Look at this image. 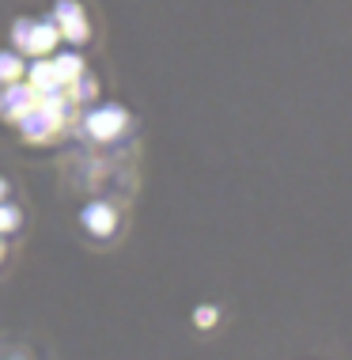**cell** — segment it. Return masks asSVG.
I'll return each instance as SVG.
<instances>
[{
	"label": "cell",
	"instance_id": "cell-1",
	"mask_svg": "<svg viewBox=\"0 0 352 360\" xmlns=\"http://www.w3.org/2000/svg\"><path fill=\"white\" fill-rule=\"evenodd\" d=\"M61 42V31H57L53 15L50 19H15L12 23V46L23 50L27 57H46L53 46Z\"/></svg>",
	"mask_w": 352,
	"mask_h": 360
},
{
	"label": "cell",
	"instance_id": "cell-2",
	"mask_svg": "<svg viewBox=\"0 0 352 360\" xmlns=\"http://www.w3.org/2000/svg\"><path fill=\"white\" fill-rule=\"evenodd\" d=\"M125 125H129V114H125L117 103L95 106V110L84 114V133L91 141H114V137H122Z\"/></svg>",
	"mask_w": 352,
	"mask_h": 360
},
{
	"label": "cell",
	"instance_id": "cell-3",
	"mask_svg": "<svg viewBox=\"0 0 352 360\" xmlns=\"http://www.w3.org/2000/svg\"><path fill=\"white\" fill-rule=\"evenodd\" d=\"M53 23H57V31H61L65 42H72V46H84L87 34H91L87 15H84V8L76 4V0H57L53 4Z\"/></svg>",
	"mask_w": 352,
	"mask_h": 360
},
{
	"label": "cell",
	"instance_id": "cell-4",
	"mask_svg": "<svg viewBox=\"0 0 352 360\" xmlns=\"http://www.w3.org/2000/svg\"><path fill=\"white\" fill-rule=\"evenodd\" d=\"M31 106H38V91L31 84H4V91H0V118H12L19 122Z\"/></svg>",
	"mask_w": 352,
	"mask_h": 360
},
{
	"label": "cell",
	"instance_id": "cell-5",
	"mask_svg": "<svg viewBox=\"0 0 352 360\" xmlns=\"http://www.w3.org/2000/svg\"><path fill=\"white\" fill-rule=\"evenodd\" d=\"M57 129H61V122H57L53 114H46L42 106H31V110L19 118V133H23L27 141H50Z\"/></svg>",
	"mask_w": 352,
	"mask_h": 360
},
{
	"label": "cell",
	"instance_id": "cell-6",
	"mask_svg": "<svg viewBox=\"0 0 352 360\" xmlns=\"http://www.w3.org/2000/svg\"><path fill=\"white\" fill-rule=\"evenodd\" d=\"M80 220H84V228L91 231V236H99V239H103V236H110V231L117 228V212L106 205V201H91V205L84 209V217H80Z\"/></svg>",
	"mask_w": 352,
	"mask_h": 360
},
{
	"label": "cell",
	"instance_id": "cell-7",
	"mask_svg": "<svg viewBox=\"0 0 352 360\" xmlns=\"http://www.w3.org/2000/svg\"><path fill=\"white\" fill-rule=\"evenodd\" d=\"M27 84H31L38 95L61 91V80H57V69H53V61H46V57H34V61L27 65Z\"/></svg>",
	"mask_w": 352,
	"mask_h": 360
},
{
	"label": "cell",
	"instance_id": "cell-8",
	"mask_svg": "<svg viewBox=\"0 0 352 360\" xmlns=\"http://www.w3.org/2000/svg\"><path fill=\"white\" fill-rule=\"evenodd\" d=\"M53 69H57V80H61V87H65V84H72L76 76L84 72V57L80 53H57Z\"/></svg>",
	"mask_w": 352,
	"mask_h": 360
},
{
	"label": "cell",
	"instance_id": "cell-9",
	"mask_svg": "<svg viewBox=\"0 0 352 360\" xmlns=\"http://www.w3.org/2000/svg\"><path fill=\"white\" fill-rule=\"evenodd\" d=\"M65 87H68V99H76V103H91L95 95H99V84H95V76L87 72V69L76 76L72 84H65Z\"/></svg>",
	"mask_w": 352,
	"mask_h": 360
},
{
	"label": "cell",
	"instance_id": "cell-10",
	"mask_svg": "<svg viewBox=\"0 0 352 360\" xmlns=\"http://www.w3.org/2000/svg\"><path fill=\"white\" fill-rule=\"evenodd\" d=\"M23 72H27L23 57H19L15 50H0V84H15Z\"/></svg>",
	"mask_w": 352,
	"mask_h": 360
},
{
	"label": "cell",
	"instance_id": "cell-11",
	"mask_svg": "<svg viewBox=\"0 0 352 360\" xmlns=\"http://www.w3.org/2000/svg\"><path fill=\"white\" fill-rule=\"evenodd\" d=\"M12 228H19V209L0 201V236H4V231H12Z\"/></svg>",
	"mask_w": 352,
	"mask_h": 360
},
{
	"label": "cell",
	"instance_id": "cell-12",
	"mask_svg": "<svg viewBox=\"0 0 352 360\" xmlns=\"http://www.w3.org/2000/svg\"><path fill=\"white\" fill-rule=\"evenodd\" d=\"M216 319H220V311L212 304H201L197 311H193V323H197V326H216Z\"/></svg>",
	"mask_w": 352,
	"mask_h": 360
},
{
	"label": "cell",
	"instance_id": "cell-13",
	"mask_svg": "<svg viewBox=\"0 0 352 360\" xmlns=\"http://www.w3.org/2000/svg\"><path fill=\"white\" fill-rule=\"evenodd\" d=\"M4 193H8V182H4V179H0V201H4Z\"/></svg>",
	"mask_w": 352,
	"mask_h": 360
},
{
	"label": "cell",
	"instance_id": "cell-14",
	"mask_svg": "<svg viewBox=\"0 0 352 360\" xmlns=\"http://www.w3.org/2000/svg\"><path fill=\"white\" fill-rule=\"evenodd\" d=\"M0 258H4V239H0Z\"/></svg>",
	"mask_w": 352,
	"mask_h": 360
}]
</instances>
